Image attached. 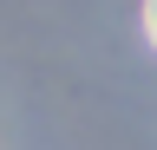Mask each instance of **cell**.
Returning a JSON list of instances; mask_svg holds the SVG:
<instances>
[{
    "label": "cell",
    "instance_id": "obj_1",
    "mask_svg": "<svg viewBox=\"0 0 157 150\" xmlns=\"http://www.w3.org/2000/svg\"><path fill=\"white\" fill-rule=\"evenodd\" d=\"M144 33H151V46H157V0H144Z\"/></svg>",
    "mask_w": 157,
    "mask_h": 150
}]
</instances>
